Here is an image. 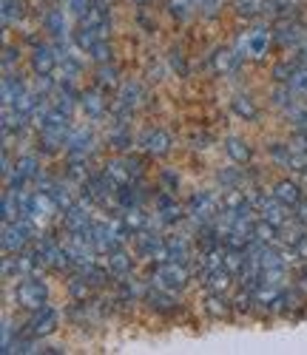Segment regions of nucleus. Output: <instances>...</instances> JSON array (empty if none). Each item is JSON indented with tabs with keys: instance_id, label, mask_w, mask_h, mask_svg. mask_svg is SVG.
<instances>
[{
	"instance_id": "nucleus-1",
	"label": "nucleus",
	"mask_w": 307,
	"mask_h": 355,
	"mask_svg": "<svg viewBox=\"0 0 307 355\" xmlns=\"http://www.w3.org/2000/svg\"><path fill=\"white\" fill-rule=\"evenodd\" d=\"M69 134H72V116L51 108L46 123L38 128V148L40 154L51 157L57 151H66V142H69Z\"/></svg>"
},
{
	"instance_id": "nucleus-2",
	"label": "nucleus",
	"mask_w": 307,
	"mask_h": 355,
	"mask_svg": "<svg viewBox=\"0 0 307 355\" xmlns=\"http://www.w3.org/2000/svg\"><path fill=\"white\" fill-rule=\"evenodd\" d=\"M145 105V88L140 80H126L117 94H114V103H111V116H122V120H128L131 114H137L140 108Z\"/></svg>"
},
{
	"instance_id": "nucleus-3",
	"label": "nucleus",
	"mask_w": 307,
	"mask_h": 355,
	"mask_svg": "<svg viewBox=\"0 0 307 355\" xmlns=\"http://www.w3.org/2000/svg\"><path fill=\"white\" fill-rule=\"evenodd\" d=\"M222 211V199H217L210 191H197L191 193L188 205H185V216L194 227H202V225H210L213 219L219 216Z\"/></svg>"
},
{
	"instance_id": "nucleus-4",
	"label": "nucleus",
	"mask_w": 307,
	"mask_h": 355,
	"mask_svg": "<svg viewBox=\"0 0 307 355\" xmlns=\"http://www.w3.org/2000/svg\"><path fill=\"white\" fill-rule=\"evenodd\" d=\"M151 284H157L168 293H179L188 284V268L182 261H160L151 268Z\"/></svg>"
},
{
	"instance_id": "nucleus-5",
	"label": "nucleus",
	"mask_w": 307,
	"mask_h": 355,
	"mask_svg": "<svg viewBox=\"0 0 307 355\" xmlns=\"http://www.w3.org/2000/svg\"><path fill=\"white\" fill-rule=\"evenodd\" d=\"M15 302L28 310V313H35L40 310L43 304H49V284L40 279V276H26L20 279L17 290H15Z\"/></svg>"
},
{
	"instance_id": "nucleus-6",
	"label": "nucleus",
	"mask_w": 307,
	"mask_h": 355,
	"mask_svg": "<svg viewBox=\"0 0 307 355\" xmlns=\"http://www.w3.org/2000/svg\"><path fill=\"white\" fill-rule=\"evenodd\" d=\"M270 43H273V28H267V26H254V28H248L244 35H239L236 49H239L242 57L265 60V54H267Z\"/></svg>"
},
{
	"instance_id": "nucleus-7",
	"label": "nucleus",
	"mask_w": 307,
	"mask_h": 355,
	"mask_svg": "<svg viewBox=\"0 0 307 355\" xmlns=\"http://www.w3.org/2000/svg\"><path fill=\"white\" fill-rule=\"evenodd\" d=\"M106 176L117 185V188H126V185H134L142 180V162L134 159V157H117V159H108L103 165Z\"/></svg>"
},
{
	"instance_id": "nucleus-8",
	"label": "nucleus",
	"mask_w": 307,
	"mask_h": 355,
	"mask_svg": "<svg viewBox=\"0 0 307 355\" xmlns=\"http://www.w3.org/2000/svg\"><path fill=\"white\" fill-rule=\"evenodd\" d=\"M251 199H254V205H256V214L262 216V219H267L270 225H276V227H288L290 222H293V214H290V208L285 202H279L273 193L267 196V193H251Z\"/></svg>"
},
{
	"instance_id": "nucleus-9",
	"label": "nucleus",
	"mask_w": 307,
	"mask_h": 355,
	"mask_svg": "<svg viewBox=\"0 0 307 355\" xmlns=\"http://www.w3.org/2000/svg\"><path fill=\"white\" fill-rule=\"evenodd\" d=\"M154 219H157L163 227H168V225H179L182 219H188L185 216V208L176 202V193H171V191H160V193H154Z\"/></svg>"
},
{
	"instance_id": "nucleus-10",
	"label": "nucleus",
	"mask_w": 307,
	"mask_h": 355,
	"mask_svg": "<svg viewBox=\"0 0 307 355\" xmlns=\"http://www.w3.org/2000/svg\"><path fill=\"white\" fill-rule=\"evenodd\" d=\"M38 180H40V162H38V157L35 154H23L15 162V171L9 176L6 188H38Z\"/></svg>"
},
{
	"instance_id": "nucleus-11",
	"label": "nucleus",
	"mask_w": 307,
	"mask_h": 355,
	"mask_svg": "<svg viewBox=\"0 0 307 355\" xmlns=\"http://www.w3.org/2000/svg\"><path fill=\"white\" fill-rule=\"evenodd\" d=\"M273 40L279 43L282 49H296V51H299L301 46H307V26L299 23L296 17H285V20L276 23Z\"/></svg>"
},
{
	"instance_id": "nucleus-12",
	"label": "nucleus",
	"mask_w": 307,
	"mask_h": 355,
	"mask_svg": "<svg viewBox=\"0 0 307 355\" xmlns=\"http://www.w3.org/2000/svg\"><path fill=\"white\" fill-rule=\"evenodd\" d=\"M137 253H140V259H145L151 264L168 261V239H163V236H157L154 230H142V233H137Z\"/></svg>"
},
{
	"instance_id": "nucleus-13",
	"label": "nucleus",
	"mask_w": 307,
	"mask_h": 355,
	"mask_svg": "<svg viewBox=\"0 0 307 355\" xmlns=\"http://www.w3.org/2000/svg\"><path fill=\"white\" fill-rule=\"evenodd\" d=\"M94 154V131L88 125H80V128H72L69 134V142H66V159H91Z\"/></svg>"
},
{
	"instance_id": "nucleus-14",
	"label": "nucleus",
	"mask_w": 307,
	"mask_h": 355,
	"mask_svg": "<svg viewBox=\"0 0 307 355\" xmlns=\"http://www.w3.org/2000/svg\"><path fill=\"white\" fill-rule=\"evenodd\" d=\"M137 145H140V151L148 154V157H165V154H171L174 139H171V134L165 128H145L140 134Z\"/></svg>"
},
{
	"instance_id": "nucleus-15",
	"label": "nucleus",
	"mask_w": 307,
	"mask_h": 355,
	"mask_svg": "<svg viewBox=\"0 0 307 355\" xmlns=\"http://www.w3.org/2000/svg\"><path fill=\"white\" fill-rule=\"evenodd\" d=\"M57 324H60V313L49 304H43L40 310L32 313V318H28L26 324V336H32V338H46L57 330Z\"/></svg>"
},
{
	"instance_id": "nucleus-16",
	"label": "nucleus",
	"mask_w": 307,
	"mask_h": 355,
	"mask_svg": "<svg viewBox=\"0 0 307 355\" xmlns=\"http://www.w3.org/2000/svg\"><path fill=\"white\" fill-rule=\"evenodd\" d=\"M91 239H94V250L100 256H108L114 253L117 248H122V236L114 230L111 219L103 222V219H94V225H91Z\"/></svg>"
},
{
	"instance_id": "nucleus-17",
	"label": "nucleus",
	"mask_w": 307,
	"mask_h": 355,
	"mask_svg": "<svg viewBox=\"0 0 307 355\" xmlns=\"http://www.w3.org/2000/svg\"><path fill=\"white\" fill-rule=\"evenodd\" d=\"M270 157H273V162L279 165V168L299 171V173L307 171V157H301L290 142H276V145H270Z\"/></svg>"
},
{
	"instance_id": "nucleus-18",
	"label": "nucleus",
	"mask_w": 307,
	"mask_h": 355,
	"mask_svg": "<svg viewBox=\"0 0 307 355\" xmlns=\"http://www.w3.org/2000/svg\"><path fill=\"white\" fill-rule=\"evenodd\" d=\"M60 211V202L46 191V188H35L32 191V219L40 225V222H49V219H54Z\"/></svg>"
},
{
	"instance_id": "nucleus-19",
	"label": "nucleus",
	"mask_w": 307,
	"mask_h": 355,
	"mask_svg": "<svg viewBox=\"0 0 307 355\" xmlns=\"http://www.w3.org/2000/svg\"><path fill=\"white\" fill-rule=\"evenodd\" d=\"M57 66H60V57H57V49H51V46H35V51H32V71L38 74V77H51L54 71H57Z\"/></svg>"
},
{
	"instance_id": "nucleus-20",
	"label": "nucleus",
	"mask_w": 307,
	"mask_h": 355,
	"mask_svg": "<svg viewBox=\"0 0 307 355\" xmlns=\"http://www.w3.org/2000/svg\"><path fill=\"white\" fill-rule=\"evenodd\" d=\"M142 299H145V304H148L154 313H163V315H168V313H174V310L179 307L176 299H174V293H168V290H163V287H157V284H148L145 293H142Z\"/></svg>"
},
{
	"instance_id": "nucleus-21",
	"label": "nucleus",
	"mask_w": 307,
	"mask_h": 355,
	"mask_svg": "<svg viewBox=\"0 0 307 355\" xmlns=\"http://www.w3.org/2000/svg\"><path fill=\"white\" fill-rule=\"evenodd\" d=\"M239 66H242V54H239V49H217V51L210 54V69L217 71V74H222V77L236 74Z\"/></svg>"
},
{
	"instance_id": "nucleus-22",
	"label": "nucleus",
	"mask_w": 307,
	"mask_h": 355,
	"mask_svg": "<svg viewBox=\"0 0 307 355\" xmlns=\"http://www.w3.org/2000/svg\"><path fill=\"white\" fill-rule=\"evenodd\" d=\"M106 97H108V94H103L100 88L80 94V105H83V111L91 116V120H106V116H111V105H108Z\"/></svg>"
},
{
	"instance_id": "nucleus-23",
	"label": "nucleus",
	"mask_w": 307,
	"mask_h": 355,
	"mask_svg": "<svg viewBox=\"0 0 307 355\" xmlns=\"http://www.w3.org/2000/svg\"><path fill=\"white\" fill-rule=\"evenodd\" d=\"M126 123L128 120H122V116H111V123H108V145L117 154H126L131 148V131Z\"/></svg>"
},
{
	"instance_id": "nucleus-24",
	"label": "nucleus",
	"mask_w": 307,
	"mask_h": 355,
	"mask_svg": "<svg viewBox=\"0 0 307 355\" xmlns=\"http://www.w3.org/2000/svg\"><path fill=\"white\" fill-rule=\"evenodd\" d=\"M117 208L119 211H131V208H145V193L140 188V182L126 185L117 191Z\"/></svg>"
},
{
	"instance_id": "nucleus-25",
	"label": "nucleus",
	"mask_w": 307,
	"mask_h": 355,
	"mask_svg": "<svg viewBox=\"0 0 307 355\" xmlns=\"http://www.w3.org/2000/svg\"><path fill=\"white\" fill-rule=\"evenodd\" d=\"M106 264H108V270H111L114 279H126V276H131V270H134L131 256L122 250V248H117L114 253H108V256H106Z\"/></svg>"
},
{
	"instance_id": "nucleus-26",
	"label": "nucleus",
	"mask_w": 307,
	"mask_h": 355,
	"mask_svg": "<svg viewBox=\"0 0 307 355\" xmlns=\"http://www.w3.org/2000/svg\"><path fill=\"white\" fill-rule=\"evenodd\" d=\"M119 71L114 63H97V88L103 94H117V88H119Z\"/></svg>"
},
{
	"instance_id": "nucleus-27",
	"label": "nucleus",
	"mask_w": 307,
	"mask_h": 355,
	"mask_svg": "<svg viewBox=\"0 0 307 355\" xmlns=\"http://www.w3.org/2000/svg\"><path fill=\"white\" fill-rule=\"evenodd\" d=\"M273 196L279 199V202H285L290 211H293L296 205L304 199V193H301L299 182H293V180H282V182H276V188H273Z\"/></svg>"
},
{
	"instance_id": "nucleus-28",
	"label": "nucleus",
	"mask_w": 307,
	"mask_h": 355,
	"mask_svg": "<svg viewBox=\"0 0 307 355\" xmlns=\"http://www.w3.org/2000/svg\"><path fill=\"white\" fill-rule=\"evenodd\" d=\"M233 279L236 276L228 268H219V270H213V273H205L202 276V284H205L208 293H228L231 284H233Z\"/></svg>"
},
{
	"instance_id": "nucleus-29",
	"label": "nucleus",
	"mask_w": 307,
	"mask_h": 355,
	"mask_svg": "<svg viewBox=\"0 0 307 355\" xmlns=\"http://www.w3.org/2000/svg\"><path fill=\"white\" fill-rule=\"evenodd\" d=\"M267 9H270V0H233V12L244 20L262 17V15H267Z\"/></svg>"
},
{
	"instance_id": "nucleus-30",
	"label": "nucleus",
	"mask_w": 307,
	"mask_h": 355,
	"mask_svg": "<svg viewBox=\"0 0 307 355\" xmlns=\"http://www.w3.org/2000/svg\"><path fill=\"white\" fill-rule=\"evenodd\" d=\"M225 151H228V157H231L236 165H248L251 157H254L251 145L244 142V139H239V137H228V139H225Z\"/></svg>"
},
{
	"instance_id": "nucleus-31",
	"label": "nucleus",
	"mask_w": 307,
	"mask_h": 355,
	"mask_svg": "<svg viewBox=\"0 0 307 355\" xmlns=\"http://www.w3.org/2000/svg\"><path fill=\"white\" fill-rule=\"evenodd\" d=\"M168 261H191V239L188 236H171L168 239Z\"/></svg>"
},
{
	"instance_id": "nucleus-32",
	"label": "nucleus",
	"mask_w": 307,
	"mask_h": 355,
	"mask_svg": "<svg viewBox=\"0 0 307 355\" xmlns=\"http://www.w3.org/2000/svg\"><path fill=\"white\" fill-rule=\"evenodd\" d=\"M301 66H304V60H301L299 54L285 57L282 63H276V66H273V80H276V83H290V77H293Z\"/></svg>"
},
{
	"instance_id": "nucleus-33",
	"label": "nucleus",
	"mask_w": 307,
	"mask_h": 355,
	"mask_svg": "<svg viewBox=\"0 0 307 355\" xmlns=\"http://www.w3.org/2000/svg\"><path fill=\"white\" fill-rule=\"evenodd\" d=\"M231 304H233V302H228V293H208V299H205V310H208L213 318L231 315Z\"/></svg>"
},
{
	"instance_id": "nucleus-34",
	"label": "nucleus",
	"mask_w": 307,
	"mask_h": 355,
	"mask_svg": "<svg viewBox=\"0 0 307 355\" xmlns=\"http://www.w3.org/2000/svg\"><path fill=\"white\" fill-rule=\"evenodd\" d=\"M0 15H3V28H12L23 20L26 15V3L23 0H3V9H0Z\"/></svg>"
},
{
	"instance_id": "nucleus-35",
	"label": "nucleus",
	"mask_w": 307,
	"mask_h": 355,
	"mask_svg": "<svg viewBox=\"0 0 307 355\" xmlns=\"http://www.w3.org/2000/svg\"><path fill=\"white\" fill-rule=\"evenodd\" d=\"M91 284L85 276H80V273H74V279L69 282V293H72V299L74 302H80V304H88V299H91Z\"/></svg>"
},
{
	"instance_id": "nucleus-36",
	"label": "nucleus",
	"mask_w": 307,
	"mask_h": 355,
	"mask_svg": "<svg viewBox=\"0 0 307 355\" xmlns=\"http://www.w3.org/2000/svg\"><path fill=\"white\" fill-rule=\"evenodd\" d=\"M231 105H233V111L242 116V120H256V114H259V108L254 105V100L248 94H236L231 100Z\"/></svg>"
},
{
	"instance_id": "nucleus-37",
	"label": "nucleus",
	"mask_w": 307,
	"mask_h": 355,
	"mask_svg": "<svg viewBox=\"0 0 307 355\" xmlns=\"http://www.w3.org/2000/svg\"><path fill=\"white\" fill-rule=\"evenodd\" d=\"M194 3L197 0H168V9L176 20H188L194 15Z\"/></svg>"
},
{
	"instance_id": "nucleus-38",
	"label": "nucleus",
	"mask_w": 307,
	"mask_h": 355,
	"mask_svg": "<svg viewBox=\"0 0 307 355\" xmlns=\"http://www.w3.org/2000/svg\"><path fill=\"white\" fill-rule=\"evenodd\" d=\"M288 85L293 88V92H296L299 97H307V63H304V66L290 77V83H288Z\"/></svg>"
},
{
	"instance_id": "nucleus-39",
	"label": "nucleus",
	"mask_w": 307,
	"mask_h": 355,
	"mask_svg": "<svg viewBox=\"0 0 307 355\" xmlns=\"http://www.w3.org/2000/svg\"><path fill=\"white\" fill-rule=\"evenodd\" d=\"M12 344H15V327H12L9 318H3V341H0V352L9 355L12 352Z\"/></svg>"
},
{
	"instance_id": "nucleus-40",
	"label": "nucleus",
	"mask_w": 307,
	"mask_h": 355,
	"mask_svg": "<svg viewBox=\"0 0 307 355\" xmlns=\"http://www.w3.org/2000/svg\"><path fill=\"white\" fill-rule=\"evenodd\" d=\"M91 3H94V0H66L69 12H72V15L77 17V20H80V17H83V15H85V12L91 9Z\"/></svg>"
},
{
	"instance_id": "nucleus-41",
	"label": "nucleus",
	"mask_w": 307,
	"mask_h": 355,
	"mask_svg": "<svg viewBox=\"0 0 307 355\" xmlns=\"http://www.w3.org/2000/svg\"><path fill=\"white\" fill-rule=\"evenodd\" d=\"M225 3V0H199V9H202V17H217L219 6Z\"/></svg>"
},
{
	"instance_id": "nucleus-42",
	"label": "nucleus",
	"mask_w": 307,
	"mask_h": 355,
	"mask_svg": "<svg viewBox=\"0 0 307 355\" xmlns=\"http://www.w3.org/2000/svg\"><path fill=\"white\" fill-rule=\"evenodd\" d=\"M176 188H179V176L174 171H163V191L176 193Z\"/></svg>"
},
{
	"instance_id": "nucleus-43",
	"label": "nucleus",
	"mask_w": 307,
	"mask_h": 355,
	"mask_svg": "<svg viewBox=\"0 0 307 355\" xmlns=\"http://www.w3.org/2000/svg\"><path fill=\"white\" fill-rule=\"evenodd\" d=\"M17 57H20V54H17L15 46H6V49H3V71H12V69H15V60H17Z\"/></svg>"
},
{
	"instance_id": "nucleus-44",
	"label": "nucleus",
	"mask_w": 307,
	"mask_h": 355,
	"mask_svg": "<svg viewBox=\"0 0 307 355\" xmlns=\"http://www.w3.org/2000/svg\"><path fill=\"white\" fill-rule=\"evenodd\" d=\"M293 219L301 225V227H307V196L296 205V208H293Z\"/></svg>"
},
{
	"instance_id": "nucleus-45",
	"label": "nucleus",
	"mask_w": 307,
	"mask_h": 355,
	"mask_svg": "<svg viewBox=\"0 0 307 355\" xmlns=\"http://www.w3.org/2000/svg\"><path fill=\"white\" fill-rule=\"evenodd\" d=\"M171 66L179 69V74L188 71V69H185V60H182V51H171Z\"/></svg>"
},
{
	"instance_id": "nucleus-46",
	"label": "nucleus",
	"mask_w": 307,
	"mask_h": 355,
	"mask_svg": "<svg viewBox=\"0 0 307 355\" xmlns=\"http://www.w3.org/2000/svg\"><path fill=\"white\" fill-rule=\"evenodd\" d=\"M299 57H301V60L307 63V46H301V49H299Z\"/></svg>"
},
{
	"instance_id": "nucleus-47",
	"label": "nucleus",
	"mask_w": 307,
	"mask_h": 355,
	"mask_svg": "<svg viewBox=\"0 0 307 355\" xmlns=\"http://www.w3.org/2000/svg\"><path fill=\"white\" fill-rule=\"evenodd\" d=\"M134 3H137V6H148V3H151V0H134Z\"/></svg>"
}]
</instances>
